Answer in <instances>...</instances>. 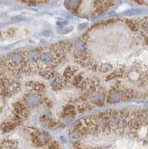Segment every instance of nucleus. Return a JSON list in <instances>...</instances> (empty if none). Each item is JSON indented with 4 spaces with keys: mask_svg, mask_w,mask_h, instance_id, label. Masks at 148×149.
Instances as JSON below:
<instances>
[{
    "mask_svg": "<svg viewBox=\"0 0 148 149\" xmlns=\"http://www.w3.org/2000/svg\"><path fill=\"white\" fill-rule=\"evenodd\" d=\"M2 106H3V100H2V97L0 96V109L2 108Z\"/></svg>",
    "mask_w": 148,
    "mask_h": 149,
    "instance_id": "1",
    "label": "nucleus"
}]
</instances>
